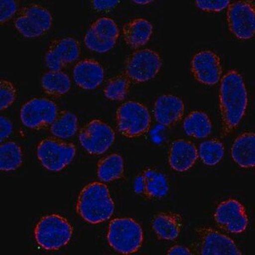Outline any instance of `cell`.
<instances>
[{
    "label": "cell",
    "mask_w": 255,
    "mask_h": 255,
    "mask_svg": "<svg viewBox=\"0 0 255 255\" xmlns=\"http://www.w3.org/2000/svg\"><path fill=\"white\" fill-rule=\"evenodd\" d=\"M197 238L191 246L192 255H242L235 242L212 228H197Z\"/></svg>",
    "instance_id": "7"
},
{
    "label": "cell",
    "mask_w": 255,
    "mask_h": 255,
    "mask_svg": "<svg viewBox=\"0 0 255 255\" xmlns=\"http://www.w3.org/2000/svg\"><path fill=\"white\" fill-rule=\"evenodd\" d=\"M18 10V2L15 0H1L0 1V21L1 24L10 20Z\"/></svg>",
    "instance_id": "32"
},
{
    "label": "cell",
    "mask_w": 255,
    "mask_h": 255,
    "mask_svg": "<svg viewBox=\"0 0 255 255\" xmlns=\"http://www.w3.org/2000/svg\"><path fill=\"white\" fill-rule=\"evenodd\" d=\"M185 106L181 99L173 95H163L157 99L153 108L155 119L159 125L170 127L182 119Z\"/></svg>",
    "instance_id": "18"
},
{
    "label": "cell",
    "mask_w": 255,
    "mask_h": 255,
    "mask_svg": "<svg viewBox=\"0 0 255 255\" xmlns=\"http://www.w3.org/2000/svg\"><path fill=\"white\" fill-rule=\"evenodd\" d=\"M81 48L79 41L67 37L53 41L45 54V63L53 72H60L67 65L77 61L80 56Z\"/></svg>",
    "instance_id": "14"
},
{
    "label": "cell",
    "mask_w": 255,
    "mask_h": 255,
    "mask_svg": "<svg viewBox=\"0 0 255 255\" xmlns=\"http://www.w3.org/2000/svg\"><path fill=\"white\" fill-rule=\"evenodd\" d=\"M23 162V154L17 143L7 141L0 145V169L2 171H14L20 168Z\"/></svg>",
    "instance_id": "28"
},
{
    "label": "cell",
    "mask_w": 255,
    "mask_h": 255,
    "mask_svg": "<svg viewBox=\"0 0 255 255\" xmlns=\"http://www.w3.org/2000/svg\"><path fill=\"white\" fill-rule=\"evenodd\" d=\"M53 16L49 9L32 3L20 9L14 20V26L26 38L42 37L51 28Z\"/></svg>",
    "instance_id": "6"
},
{
    "label": "cell",
    "mask_w": 255,
    "mask_h": 255,
    "mask_svg": "<svg viewBox=\"0 0 255 255\" xmlns=\"http://www.w3.org/2000/svg\"><path fill=\"white\" fill-rule=\"evenodd\" d=\"M59 115L57 105L45 98H33L20 108L21 122L26 128L39 130L52 125Z\"/></svg>",
    "instance_id": "10"
},
{
    "label": "cell",
    "mask_w": 255,
    "mask_h": 255,
    "mask_svg": "<svg viewBox=\"0 0 255 255\" xmlns=\"http://www.w3.org/2000/svg\"><path fill=\"white\" fill-rule=\"evenodd\" d=\"M77 152L76 145L60 139L47 138L38 144L37 157L47 170L59 172L70 164Z\"/></svg>",
    "instance_id": "8"
},
{
    "label": "cell",
    "mask_w": 255,
    "mask_h": 255,
    "mask_svg": "<svg viewBox=\"0 0 255 255\" xmlns=\"http://www.w3.org/2000/svg\"><path fill=\"white\" fill-rule=\"evenodd\" d=\"M231 32L241 40H249L255 36V9L254 2L238 1L230 3L226 13Z\"/></svg>",
    "instance_id": "12"
},
{
    "label": "cell",
    "mask_w": 255,
    "mask_h": 255,
    "mask_svg": "<svg viewBox=\"0 0 255 255\" xmlns=\"http://www.w3.org/2000/svg\"><path fill=\"white\" fill-rule=\"evenodd\" d=\"M198 157L208 166H215L223 159L225 146L221 140L209 139L201 143L198 148Z\"/></svg>",
    "instance_id": "29"
},
{
    "label": "cell",
    "mask_w": 255,
    "mask_h": 255,
    "mask_svg": "<svg viewBox=\"0 0 255 255\" xmlns=\"http://www.w3.org/2000/svg\"><path fill=\"white\" fill-rule=\"evenodd\" d=\"M232 157L241 168H254L255 165V133H242L234 140L232 146Z\"/></svg>",
    "instance_id": "23"
},
{
    "label": "cell",
    "mask_w": 255,
    "mask_h": 255,
    "mask_svg": "<svg viewBox=\"0 0 255 255\" xmlns=\"http://www.w3.org/2000/svg\"><path fill=\"white\" fill-rule=\"evenodd\" d=\"M133 3H138V4H148V3H152L151 0H134Z\"/></svg>",
    "instance_id": "37"
},
{
    "label": "cell",
    "mask_w": 255,
    "mask_h": 255,
    "mask_svg": "<svg viewBox=\"0 0 255 255\" xmlns=\"http://www.w3.org/2000/svg\"><path fill=\"white\" fill-rule=\"evenodd\" d=\"M183 128L185 133L189 136L196 139H203L211 133L213 125L211 119L207 113L194 111L185 119Z\"/></svg>",
    "instance_id": "24"
},
{
    "label": "cell",
    "mask_w": 255,
    "mask_h": 255,
    "mask_svg": "<svg viewBox=\"0 0 255 255\" xmlns=\"http://www.w3.org/2000/svg\"><path fill=\"white\" fill-rule=\"evenodd\" d=\"M133 189L136 194L147 199H161L168 194L169 183L162 172L147 168L137 175Z\"/></svg>",
    "instance_id": "17"
},
{
    "label": "cell",
    "mask_w": 255,
    "mask_h": 255,
    "mask_svg": "<svg viewBox=\"0 0 255 255\" xmlns=\"http://www.w3.org/2000/svg\"><path fill=\"white\" fill-rule=\"evenodd\" d=\"M162 66L158 53L152 49H140L129 55L125 61V76L132 81L144 83L154 79Z\"/></svg>",
    "instance_id": "9"
},
{
    "label": "cell",
    "mask_w": 255,
    "mask_h": 255,
    "mask_svg": "<svg viewBox=\"0 0 255 255\" xmlns=\"http://www.w3.org/2000/svg\"><path fill=\"white\" fill-rule=\"evenodd\" d=\"M13 132V124L11 121L4 118H0V142L3 143L8 137L10 136Z\"/></svg>",
    "instance_id": "35"
},
{
    "label": "cell",
    "mask_w": 255,
    "mask_h": 255,
    "mask_svg": "<svg viewBox=\"0 0 255 255\" xmlns=\"http://www.w3.org/2000/svg\"><path fill=\"white\" fill-rule=\"evenodd\" d=\"M76 209L86 222L97 225L113 216L115 204L108 186L101 182H93L82 189Z\"/></svg>",
    "instance_id": "2"
},
{
    "label": "cell",
    "mask_w": 255,
    "mask_h": 255,
    "mask_svg": "<svg viewBox=\"0 0 255 255\" xmlns=\"http://www.w3.org/2000/svg\"><path fill=\"white\" fill-rule=\"evenodd\" d=\"M197 8L207 12H220L230 5L228 0H198L196 1Z\"/></svg>",
    "instance_id": "33"
},
{
    "label": "cell",
    "mask_w": 255,
    "mask_h": 255,
    "mask_svg": "<svg viewBox=\"0 0 255 255\" xmlns=\"http://www.w3.org/2000/svg\"><path fill=\"white\" fill-rule=\"evenodd\" d=\"M125 174V162L119 154H111L102 158L97 165V175L102 182L119 180Z\"/></svg>",
    "instance_id": "25"
},
{
    "label": "cell",
    "mask_w": 255,
    "mask_h": 255,
    "mask_svg": "<svg viewBox=\"0 0 255 255\" xmlns=\"http://www.w3.org/2000/svg\"><path fill=\"white\" fill-rule=\"evenodd\" d=\"M120 1L119 0H94L91 1V4L94 9L97 11H109L115 8Z\"/></svg>",
    "instance_id": "34"
},
{
    "label": "cell",
    "mask_w": 255,
    "mask_h": 255,
    "mask_svg": "<svg viewBox=\"0 0 255 255\" xmlns=\"http://www.w3.org/2000/svg\"><path fill=\"white\" fill-rule=\"evenodd\" d=\"M248 107V91L244 78L237 71H230L221 79L220 112L222 135L232 133L240 124Z\"/></svg>",
    "instance_id": "1"
},
{
    "label": "cell",
    "mask_w": 255,
    "mask_h": 255,
    "mask_svg": "<svg viewBox=\"0 0 255 255\" xmlns=\"http://www.w3.org/2000/svg\"><path fill=\"white\" fill-rule=\"evenodd\" d=\"M73 226L60 215H48L40 219L35 227L34 237L38 246L55 251L66 246L73 237Z\"/></svg>",
    "instance_id": "3"
},
{
    "label": "cell",
    "mask_w": 255,
    "mask_h": 255,
    "mask_svg": "<svg viewBox=\"0 0 255 255\" xmlns=\"http://www.w3.org/2000/svg\"><path fill=\"white\" fill-rule=\"evenodd\" d=\"M16 90L11 82L1 79L0 80V110L9 108L16 99Z\"/></svg>",
    "instance_id": "31"
},
{
    "label": "cell",
    "mask_w": 255,
    "mask_h": 255,
    "mask_svg": "<svg viewBox=\"0 0 255 255\" xmlns=\"http://www.w3.org/2000/svg\"><path fill=\"white\" fill-rule=\"evenodd\" d=\"M79 128V119L75 114L68 111H62L52 125L49 131L58 139H69L74 136Z\"/></svg>",
    "instance_id": "27"
},
{
    "label": "cell",
    "mask_w": 255,
    "mask_h": 255,
    "mask_svg": "<svg viewBox=\"0 0 255 255\" xmlns=\"http://www.w3.org/2000/svg\"><path fill=\"white\" fill-rule=\"evenodd\" d=\"M117 128L126 138H136L147 133L151 118L147 108L139 102L128 101L119 106L116 113Z\"/></svg>",
    "instance_id": "5"
},
{
    "label": "cell",
    "mask_w": 255,
    "mask_h": 255,
    "mask_svg": "<svg viewBox=\"0 0 255 255\" xmlns=\"http://www.w3.org/2000/svg\"><path fill=\"white\" fill-rule=\"evenodd\" d=\"M130 80L125 75L117 76L109 79L104 89V95L111 101H123L127 96Z\"/></svg>",
    "instance_id": "30"
},
{
    "label": "cell",
    "mask_w": 255,
    "mask_h": 255,
    "mask_svg": "<svg viewBox=\"0 0 255 255\" xmlns=\"http://www.w3.org/2000/svg\"><path fill=\"white\" fill-rule=\"evenodd\" d=\"M191 73L197 82L204 85H215L221 80V58L211 50L197 53L191 60Z\"/></svg>",
    "instance_id": "16"
},
{
    "label": "cell",
    "mask_w": 255,
    "mask_h": 255,
    "mask_svg": "<svg viewBox=\"0 0 255 255\" xmlns=\"http://www.w3.org/2000/svg\"><path fill=\"white\" fill-rule=\"evenodd\" d=\"M197 158V148L186 139L174 140L168 151V163L177 172L187 171L194 165Z\"/></svg>",
    "instance_id": "20"
},
{
    "label": "cell",
    "mask_w": 255,
    "mask_h": 255,
    "mask_svg": "<svg viewBox=\"0 0 255 255\" xmlns=\"http://www.w3.org/2000/svg\"><path fill=\"white\" fill-rule=\"evenodd\" d=\"M215 221L221 229L230 233H242L249 226V217L243 204L229 199L219 204L215 213Z\"/></svg>",
    "instance_id": "15"
},
{
    "label": "cell",
    "mask_w": 255,
    "mask_h": 255,
    "mask_svg": "<svg viewBox=\"0 0 255 255\" xmlns=\"http://www.w3.org/2000/svg\"><path fill=\"white\" fill-rule=\"evenodd\" d=\"M41 84L45 93L55 97L68 93L72 85L68 75L61 71H49L44 73L41 79Z\"/></svg>",
    "instance_id": "26"
},
{
    "label": "cell",
    "mask_w": 255,
    "mask_h": 255,
    "mask_svg": "<svg viewBox=\"0 0 255 255\" xmlns=\"http://www.w3.org/2000/svg\"><path fill=\"white\" fill-rule=\"evenodd\" d=\"M104 78V68L94 59H84L73 68L74 82L84 90H96L102 84Z\"/></svg>",
    "instance_id": "19"
},
{
    "label": "cell",
    "mask_w": 255,
    "mask_h": 255,
    "mask_svg": "<svg viewBox=\"0 0 255 255\" xmlns=\"http://www.w3.org/2000/svg\"><path fill=\"white\" fill-rule=\"evenodd\" d=\"M151 228L157 238L162 240H175L183 228V218L173 212H162L151 220Z\"/></svg>",
    "instance_id": "21"
},
{
    "label": "cell",
    "mask_w": 255,
    "mask_h": 255,
    "mask_svg": "<svg viewBox=\"0 0 255 255\" xmlns=\"http://www.w3.org/2000/svg\"><path fill=\"white\" fill-rule=\"evenodd\" d=\"M119 33V26L113 19L99 18L84 36V44L94 52H108L117 44Z\"/></svg>",
    "instance_id": "13"
},
{
    "label": "cell",
    "mask_w": 255,
    "mask_h": 255,
    "mask_svg": "<svg viewBox=\"0 0 255 255\" xmlns=\"http://www.w3.org/2000/svg\"><path fill=\"white\" fill-rule=\"evenodd\" d=\"M167 254L168 255H192V252L191 249H189L187 247L176 245V246L172 247Z\"/></svg>",
    "instance_id": "36"
},
{
    "label": "cell",
    "mask_w": 255,
    "mask_h": 255,
    "mask_svg": "<svg viewBox=\"0 0 255 255\" xmlns=\"http://www.w3.org/2000/svg\"><path fill=\"white\" fill-rule=\"evenodd\" d=\"M108 244L113 250L123 255L136 253L142 246V227L131 218L114 219L108 227Z\"/></svg>",
    "instance_id": "4"
},
{
    "label": "cell",
    "mask_w": 255,
    "mask_h": 255,
    "mask_svg": "<svg viewBox=\"0 0 255 255\" xmlns=\"http://www.w3.org/2000/svg\"><path fill=\"white\" fill-rule=\"evenodd\" d=\"M152 32V24L145 18H136L125 24L123 27L125 43L133 49H138L147 44Z\"/></svg>",
    "instance_id": "22"
},
{
    "label": "cell",
    "mask_w": 255,
    "mask_h": 255,
    "mask_svg": "<svg viewBox=\"0 0 255 255\" xmlns=\"http://www.w3.org/2000/svg\"><path fill=\"white\" fill-rule=\"evenodd\" d=\"M116 135L113 128L99 119H94L82 128L79 141L82 147L91 155H102L115 141Z\"/></svg>",
    "instance_id": "11"
}]
</instances>
